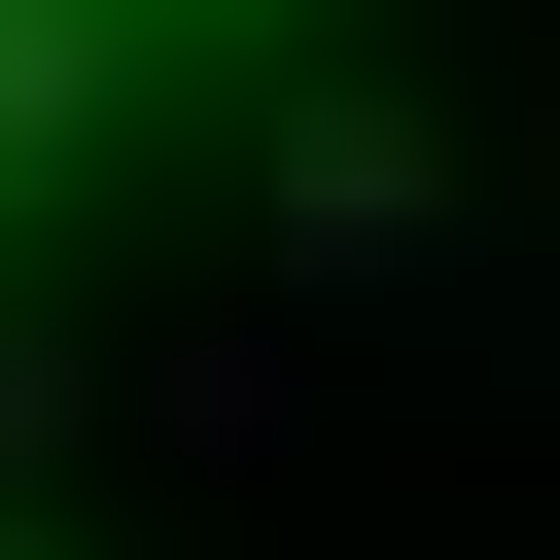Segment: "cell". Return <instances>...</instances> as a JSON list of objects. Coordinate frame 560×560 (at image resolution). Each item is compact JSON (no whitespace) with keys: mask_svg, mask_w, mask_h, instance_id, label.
Instances as JSON below:
<instances>
[{"mask_svg":"<svg viewBox=\"0 0 560 560\" xmlns=\"http://www.w3.org/2000/svg\"><path fill=\"white\" fill-rule=\"evenodd\" d=\"M280 245H315V280H385V245H420V140H385V105H315V140H280Z\"/></svg>","mask_w":560,"mask_h":560,"instance_id":"6da1fadb","label":"cell"}]
</instances>
